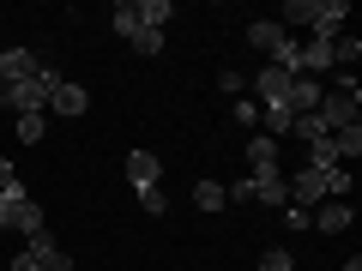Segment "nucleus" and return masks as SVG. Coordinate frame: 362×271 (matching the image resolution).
<instances>
[{
    "mask_svg": "<svg viewBox=\"0 0 362 271\" xmlns=\"http://www.w3.org/2000/svg\"><path fill=\"white\" fill-rule=\"evenodd\" d=\"M356 103H362V90H356V78H338L332 90H320V109L314 115L326 121V133H338V127H356Z\"/></svg>",
    "mask_w": 362,
    "mask_h": 271,
    "instance_id": "f257e3e1",
    "label": "nucleus"
},
{
    "mask_svg": "<svg viewBox=\"0 0 362 271\" xmlns=\"http://www.w3.org/2000/svg\"><path fill=\"white\" fill-rule=\"evenodd\" d=\"M54 85H61V73H49V66H42V73L25 78V85H6V109H13V115H42Z\"/></svg>",
    "mask_w": 362,
    "mask_h": 271,
    "instance_id": "f03ea898",
    "label": "nucleus"
},
{
    "mask_svg": "<svg viewBox=\"0 0 362 271\" xmlns=\"http://www.w3.org/2000/svg\"><path fill=\"white\" fill-rule=\"evenodd\" d=\"M344 18H350L344 0H314V13H308V37H320V42L344 37Z\"/></svg>",
    "mask_w": 362,
    "mask_h": 271,
    "instance_id": "7ed1b4c3",
    "label": "nucleus"
},
{
    "mask_svg": "<svg viewBox=\"0 0 362 271\" xmlns=\"http://www.w3.org/2000/svg\"><path fill=\"white\" fill-rule=\"evenodd\" d=\"M290 85H296V73H284V66H259V73H254L259 109H272V103H284V109H290Z\"/></svg>",
    "mask_w": 362,
    "mask_h": 271,
    "instance_id": "20e7f679",
    "label": "nucleus"
},
{
    "mask_svg": "<svg viewBox=\"0 0 362 271\" xmlns=\"http://www.w3.org/2000/svg\"><path fill=\"white\" fill-rule=\"evenodd\" d=\"M290 205H302V211L326 205V175L320 169H296V175H290Z\"/></svg>",
    "mask_w": 362,
    "mask_h": 271,
    "instance_id": "39448f33",
    "label": "nucleus"
},
{
    "mask_svg": "<svg viewBox=\"0 0 362 271\" xmlns=\"http://www.w3.org/2000/svg\"><path fill=\"white\" fill-rule=\"evenodd\" d=\"M37 73H42L37 49H6L0 54V85H25V78H37Z\"/></svg>",
    "mask_w": 362,
    "mask_h": 271,
    "instance_id": "423d86ee",
    "label": "nucleus"
},
{
    "mask_svg": "<svg viewBox=\"0 0 362 271\" xmlns=\"http://www.w3.org/2000/svg\"><path fill=\"white\" fill-rule=\"evenodd\" d=\"M247 42H254V49H266L272 61H278V54L290 49V30L278 25V18H254V25H247Z\"/></svg>",
    "mask_w": 362,
    "mask_h": 271,
    "instance_id": "0eeeda50",
    "label": "nucleus"
},
{
    "mask_svg": "<svg viewBox=\"0 0 362 271\" xmlns=\"http://www.w3.org/2000/svg\"><path fill=\"white\" fill-rule=\"evenodd\" d=\"M25 253H30V265H37V271H73V259H66L61 247H54V235H49V229H42V235H30V247H25Z\"/></svg>",
    "mask_w": 362,
    "mask_h": 271,
    "instance_id": "6e6552de",
    "label": "nucleus"
},
{
    "mask_svg": "<svg viewBox=\"0 0 362 271\" xmlns=\"http://www.w3.org/2000/svg\"><path fill=\"white\" fill-rule=\"evenodd\" d=\"M247 193H254L259 205H290V181L278 175V169H266V175H247Z\"/></svg>",
    "mask_w": 362,
    "mask_h": 271,
    "instance_id": "1a4fd4ad",
    "label": "nucleus"
},
{
    "mask_svg": "<svg viewBox=\"0 0 362 271\" xmlns=\"http://www.w3.org/2000/svg\"><path fill=\"white\" fill-rule=\"evenodd\" d=\"M49 109H54V115H85V109H90V90H85V85H66V78H61V85L49 90Z\"/></svg>",
    "mask_w": 362,
    "mask_h": 271,
    "instance_id": "9d476101",
    "label": "nucleus"
},
{
    "mask_svg": "<svg viewBox=\"0 0 362 271\" xmlns=\"http://www.w3.org/2000/svg\"><path fill=\"white\" fill-rule=\"evenodd\" d=\"M350 217H356V211H350V199H326V205L314 211V229L338 235V229H350Z\"/></svg>",
    "mask_w": 362,
    "mask_h": 271,
    "instance_id": "9b49d317",
    "label": "nucleus"
},
{
    "mask_svg": "<svg viewBox=\"0 0 362 271\" xmlns=\"http://www.w3.org/2000/svg\"><path fill=\"white\" fill-rule=\"evenodd\" d=\"M290 109H296V115H314V109H320V78H302L296 73V85H290Z\"/></svg>",
    "mask_w": 362,
    "mask_h": 271,
    "instance_id": "f8f14e48",
    "label": "nucleus"
},
{
    "mask_svg": "<svg viewBox=\"0 0 362 271\" xmlns=\"http://www.w3.org/2000/svg\"><path fill=\"white\" fill-rule=\"evenodd\" d=\"M247 163H254V175H266V169H278V139H266V133H254V139H247Z\"/></svg>",
    "mask_w": 362,
    "mask_h": 271,
    "instance_id": "ddd939ff",
    "label": "nucleus"
},
{
    "mask_svg": "<svg viewBox=\"0 0 362 271\" xmlns=\"http://www.w3.org/2000/svg\"><path fill=\"white\" fill-rule=\"evenodd\" d=\"M13 229L25 235V241H30V235H42V205H37V199H18V211H13Z\"/></svg>",
    "mask_w": 362,
    "mask_h": 271,
    "instance_id": "4468645a",
    "label": "nucleus"
},
{
    "mask_svg": "<svg viewBox=\"0 0 362 271\" xmlns=\"http://www.w3.org/2000/svg\"><path fill=\"white\" fill-rule=\"evenodd\" d=\"M127 175H133V187H157V157L151 151H133L127 157Z\"/></svg>",
    "mask_w": 362,
    "mask_h": 271,
    "instance_id": "2eb2a0df",
    "label": "nucleus"
},
{
    "mask_svg": "<svg viewBox=\"0 0 362 271\" xmlns=\"http://www.w3.org/2000/svg\"><path fill=\"white\" fill-rule=\"evenodd\" d=\"M332 151H338V163H356V157H362V127H338L332 133Z\"/></svg>",
    "mask_w": 362,
    "mask_h": 271,
    "instance_id": "dca6fc26",
    "label": "nucleus"
},
{
    "mask_svg": "<svg viewBox=\"0 0 362 271\" xmlns=\"http://www.w3.org/2000/svg\"><path fill=\"white\" fill-rule=\"evenodd\" d=\"M133 13H139L145 30H163V18L175 13V6H169V0H133Z\"/></svg>",
    "mask_w": 362,
    "mask_h": 271,
    "instance_id": "f3484780",
    "label": "nucleus"
},
{
    "mask_svg": "<svg viewBox=\"0 0 362 271\" xmlns=\"http://www.w3.org/2000/svg\"><path fill=\"white\" fill-rule=\"evenodd\" d=\"M109 30H115V37H121V42H127V37H133V30H139V13H133V0H121L115 13H109Z\"/></svg>",
    "mask_w": 362,
    "mask_h": 271,
    "instance_id": "a211bd4d",
    "label": "nucleus"
},
{
    "mask_svg": "<svg viewBox=\"0 0 362 271\" xmlns=\"http://www.w3.org/2000/svg\"><path fill=\"white\" fill-rule=\"evenodd\" d=\"M356 54H362V42L350 37V30H344V37H332V66H344V73H350V66H356Z\"/></svg>",
    "mask_w": 362,
    "mask_h": 271,
    "instance_id": "6ab92c4d",
    "label": "nucleus"
},
{
    "mask_svg": "<svg viewBox=\"0 0 362 271\" xmlns=\"http://www.w3.org/2000/svg\"><path fill=\"white\" fill-rule=\"evenodd\" d=\"M194 205H199V211H223L230 199H223V187H218V181H199V187H194Z\"/></svg>",
    "mask_w": 362,
    "mask_h": 271,
    "instance_id": "aec40b11",
    "label": "nucleus"
},
{
    "mask_svg": "<svg viewBox=\"0 0 362 271\" xmlns=\"http://www.w3.org/2000/svg\"><path fill=\"white\" fill-rule=\"evenodd\" d=\"M290 133H296L302 145H320V139H326V121H320V115H296V127H290Z\"/></svg>",
    "mask_w": 362,
    "mask_h": 271,
    "instance_id": "412c9836",
    "label": "nucleus"
},
{
    "mask_svg": "<svg viewBox=\"0 0 362 271\" xmlns=\"http://www.w3.org/2000/svg\"><path fill=\"white\" fill-rule=\"evenodd\" d=\"M127 42H133L139 54H163V30H145V25H139V30H133Z\"/></svg>",
    "mask_w": 362,
    "mask_h": 271,
    "instance_id": "4be33fe9",
    "label": "nucleus"
},
{
    "mask_svg": "<svg viewBox=\"0 0 362 271\" xmlns=\"http://www.w3.org/2000/svg\"><path fill=\"white\" fill-rule=\"evenodd\" d=\"M230 115L242 121L247 133H259V103H254V97H235V109H230Z\"/></svg>",
    "mask_w": 362,
    "mask_h": 271,
    "instance_id": "5701e85b",
    "label": "nucleus"
},
{
    "mask_svg": "<svg viewBox=\"0 0 362 271\" xmlns=\"http://www.w3.org/2000/svg\"><path fill=\"white\" fill-rule=\"evenodd\" d=\"M18 199H30L25 187H13V193H0V229H13V211H18Z\"/></svg>",
    "mask_w": 362,
    "mask_h": 271,
    "instance_id": "b1692460",
    "label": "nucleus"
},
{
    "mask_svg": "<svg viewBox=\"0 0 362 271\" xmlns=\"http://www.w3.org/2000/svg\"><path fill=\"white\" fill-rule=\"evenodd\" d=\"M296 265V259L284 253V247H266V253H259V271H290Z\"/></svg>",
    "mask_w": 362,
    "mask_h": 271,
    "instance_id": "393cba45",
    "label": "nucleus"
},
{
    "mask_svg": "<svg viewBox=\"0 0 362 271\" xmlns=\"http://www.w3.org/2000/svg\"><path fill=\"white\" fill-rule=\"evenodd\" d=\"M139 205L151 211V217H163V211H169V199H163V187H139Z\"/></svg>",
    "mask_w": 362,
    "mask_h": 271,
    "instance_id": "a878e982",
    "label": "nucleus"
},
{
    "mask_svg": "<svg viewBox=\"0 0 362 271\" xmlns=\"http://www.w3.org/2000/svg\"><path fill=\"white\" fill-rule=\"evenodd\" d=\"M18 139L37 145V139H42V115H18Z\"/></svg>",
    "mask_w": 362,
    "mask_h": 271,
    "instance_id": "bb28decb",
    "label": "nucleus"
},
{
    "mask_svg": "<svg viewBox=\"0 0 362 271\" xmlns=\"http://www.w3.org/2000/svg\"><path fill=\"white\" fill-rule=\"evenodd\" d=\"M314 223V211H302V205H284V229H308Z\"/></svg>",
    "mask_w": 362,
    "mask_h": 271,
    "instance_id": "cd10ccee",
    "label": "nucleus"
},
{
    "mask_svg": "<svg viewBox=\"0 0 362 271\" xmlns=\"http://www.w3.org/2000/svg\"><path fill=\"white\" fill-rule=\"evenodd\" d=\"M18 187V175H13V157H0V193H13Z\"/></svg>",
    "mask_w": 362,
    "mask_h": 271,
    "instance_id": "c85d7f7f",
    "label": "nucleus"
},
{
    "mask_svg": "<svg viewBox=\"0 0 362 271\" xmlns=\"http://www.w3.org/2000/svg\"><path fill=\"white\" fill-rule=\"evenodd\" d=\"M0 115H6V97H0Z\"/></svg>",
    "mask_w": 362,
    "mask_h": 271,
    "instance_id": "c756f323",
    "label": "nucleus"
},
{
    "mask_svg": "<svg viewBox=\"0 0 362 271\" xmlns=\"http://www.w3.org/2000/svg\"><path fill=\"white\" fill-rule=\"evenodd\" d=\"M0 54H6V42H0Z\"/></svg>",
    "mask_w": 362,
    "mask_h": 271,
    "instance_id": "7c9ffc66",
    "label": "nucleus"
},
{
    "mask_svg": "<svg viewBox=\"0 0 362 271\" xmlns=\"http://www.w3.org/2000/svg\"><path fill=\"white\" fill-rule=\"evenodd\" d=\"M0 97H6V85H0Z\"/></svg>",
    "mask_w": 362,
    "mask_h": 271,
    "instance_id": "2f4dec72",
    "label": "nucleus"
}]
</instances>
